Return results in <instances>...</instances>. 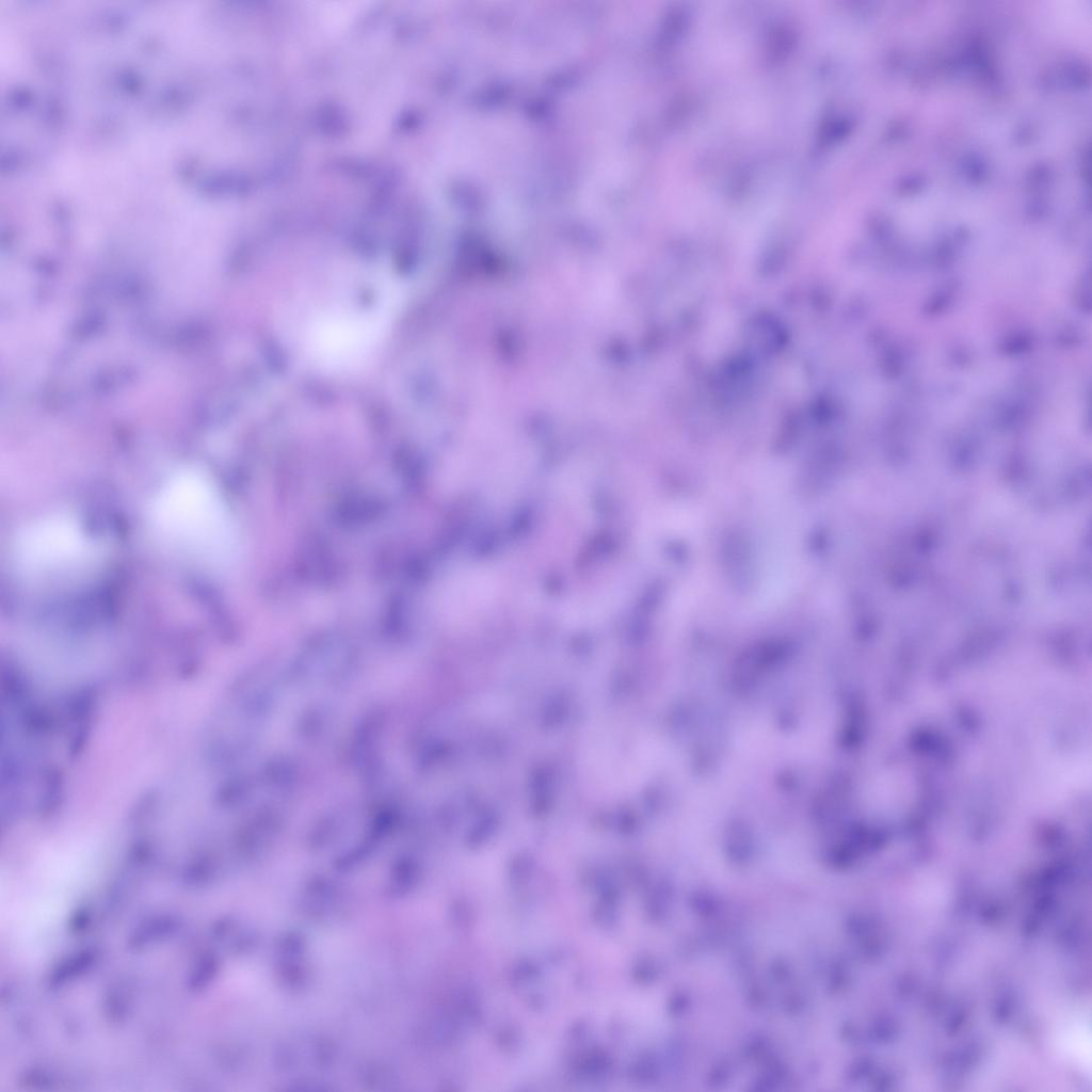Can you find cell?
<instances>
[{
    "label": "cell",
    "instance_id": "7a4b0ae2",
    "mask_svg": "<svg viewBox=\"0 0 1092 1092\" xmlns=\"http://www.w3.org/2000/svg\"><path fill=\"white\" fill-rule=\"evenodd\" d=\"M385 330L386 317L380 309H327L309 324L306 351L321 369L353 371L375 352Z\"/></svg>",
    "mask_w": 1092,
    "mask_h": 1092
},
{
    "label": "cell",
    "instance_id": "6da1fadb",
    "mask_svg": "<svg viewBox=\"0 0 1092 1092\" xmlns=\"http://www.w3.org/2000/svg\"><path fill=\"white\" fill-rule=\"evenodd\" d=\"M152 516L162 537L188 555L220 562L232 552V519L202 472L183 470L173 476L156 496Z\"/></svg>",
    "mask_w": 1092,
    "mask_h": 1092
},
{
    "label": "cell",
    "instance_id": "277c9868",
    "mask_svg": "<svg viewBox=\"0 0 1092 1092\" xmlns=\"http://www.w3.org/2000/svg\"><path fill=\"white\" fill-rule=\"evenodd\" d=\"M90 546L73 520L55 516L27 528L17 541V559L30 573L45 574L69 569L83 563Z\"/></svg>",
    "mask_w": 1092,
    "mask_h": 1092
},
{
    "label": "cell",
    "instance_id": "3957f363",
    "mask_svg": "<svg viewBox=\"0 0 1092 1092\" xmlns=\"http://www.w3.org/2000/svg\"><path fill=\"white\" fill-rule=\"evenodd\" d=\"M644 757L643 743L630 728L616 720L598 721L580 743V772L593 789L619 796L641 778Z\"/></svg>",
    "mask_w": 1092,
    "mask_h": 1092
}]
</instances>
